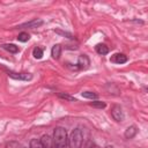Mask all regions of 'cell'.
Segmentation results:
<instances>
[{
    "label": "cell",
    "instance_id": "cell-4",
    "mask_svg": "<svg viewBox=\"0 0 148 148\" xmlns=\"http://www.w3.org/2000/svg\"><path fill=\"white\" fill-rule=\"evenodd\" d=\"M89 64H90L89 58H88L86 54H81V56L79 57V59H77V65H76V67H77V69H86V68L89 66Z\"/></svg>",
    "mask_w": 148,
    "mask_h": 148
},
{
    "label": "cell",
    "instance_id": "cell-16",
    "mask_svg": "<svg viewBox=\"0 0 148 148\" xmlns=\"http://www.w3.org/2000/svg\"><path fill=\"white\" fill-rule=\"evenodd\" d=\"M29 38H30V36L27 34V32H21L18 36H17V39L20 40V42H28L29 40Z\"/></svg>",
    "mask_w": 148,
    "mask_h": 148
},
{
    "label": "cell",
    "instance_id": "cell-9",
    "mask_svg": "<svg viewBox=\"0 0 148 148\" xmlns=\"http://www.w3.org/2000/svg\"><path fill=\"white\" fill-rule=\"evenodd\" d=\"M51 54H52V57L54 59H58L60 57V54H61V46L59 44H56L51 50Z\"/></svg>",
    "mask_w": 148,
    "mask_h": 148
},
{
    "label": "cell",
    "instance_id": "cell-1",
    "mask_svg": "<svg viewBox=\"0 0 148 148\" xmlns=\"http://www.w3.org/2000/svg\"><path fill=\"white\" fill-rule=\"evenodd\" d=\"M53 148H68L67 132L64 127H57L53 133Z\"/></svg>",
    "mask_w": 148,
    "mask_h": 148
},
{
    "label": "cell",
    "instance_id": "cell-10",
    "mask_svg": "<svg viewBox=\"0 0 148 148\" xmlns=\"http://www.w3.org/2000/svg\"><path fill=\"white\" fill-rule=\"evenodd\" d=\"M9 75L13 76V77H15V79H20V80H30L31 79V75L29 73H20L18 75H15L14 73L10 72Z\"/></svg>",
    "mask_w": 148,
    "mask_h": 148
},
{
    "label": "cell",
    "instance_id": "cell-19",
    "mask_svg": "<svg viewBox=\"0 0 148 148\" xmlns=\"http://www.w3.org/2000/svg\"><path fill=\"white\" fill-rule=\"evenodd\" d=\"M59 97H61V98H65V99H69V101H75V98H74V97H71V96H68V95H65V94H59Z\"/></svg>",
    "mask_w": 148,
    "mask_h": 148
},
{
    "label": "cell",
    "instance_id": "cell-2",
    "mask_svg": "<svg viewBox=\"0 0 148 148\" xmlns=\"http://www.w3.org/2000/svg\"><path fill=\"white\" fill-rule=\"evenodd\" d=\"M82 142H83V134H82V131L80 128H75L72 133H71V136L68 139V143L72 148H81L82 146Z\"/></svg>",
    "mask_w": 148,
    "mask_h": 148
},
{
    "label": "cell",
    "instance_id": "cell-11",
    "mask_svg": "<svg viewBox=\"0 0 148 148\" xmlns=\"http://www.w3.org/2000/svg\"><path fill=\"white\" fill-rule=\"evenodd\" d=\"M2 46H3V49L7 50L8 52H12V53L18 52V47H17L16 45H14V44H3Z\"/></svg>",
    "mask_w": 148,
    "mask_h": 148
},
{
    "label": "cell",
    "instance_id": "cell-12",
    "mask_svg": "<svg viewBox=\"0 0 148 148\" xmlns=\"http://www.w3.org/2000/svg\"><path fill=\"white\" fill-rule=\"evenodd\" d=\"M32 56L36 58V59H40L43 57V49L40 47H35L34 51H32Z\"/></svg>",
    "mask_w": 148,
    "mask_h": 148
},
{
    "label": "cell",
    "instance_id": "cell-15",
    "mask_svg": "<svg viewBox=\"0 0 148 148\" xmlns=\"http://www.w3.org/2000/svg\"><path fill=\"white\" fill-rule=\"evenodd\" d=\"M82 96L86 97V98H89V99H95V98H97V94L91 92V91H83V92H82Z\"/></svg>",
    "mask_w": 148,
    "mask_h": 148
},
{
    "label": "cell",
    "instance_id": "cell-6",
    "mask_svg": "<svg viewBox=\"0 0 148 148\" xmlns=\"http://www.w3.org/2000/svg\"><path fill=\"white\" fill-rule=\"evenodd\" d=\"M40 142L44 148H53V140L49 135H43L40 139Z\"/></svg>",
    "mask_w": 148,
    "mask_h": 148
},
{
    "label": "cell",
    "instance_id": "cell-5",
    "mask_svg": "<svg viewBox=\"0 0 148 148\" xmlns=\"http://www.w3.org/2000/svg\"><path fill=\"white\" fill-rule=\"evenodd\" d=\"M111 61L114 64H125L127 61V57L123 53H116L111 57Z\"/></svg>",
    "mask_w": 148,
    "mask_h": 148
},
{
    "label": "cell",
    "instance_id": "cell-18",
    "mask_svg": "<svg viewBox=\"0 0 148 148\" xmlns=\"http://www.w3.org/2000/svg\"><path fill=\"white\" fill-rule=\"evenodd\" d=\"M86 148H101L98 145H96L94 141H89L88 143H87V146H86Z\"/></svg>",
    "mask_w": 148,
    "mask_h": 148
},
{
    "label": "cell",
    "instance_id": "cell-3",
    "mask_svg": "<svg viewBox=\"0 0 148 148\" xmlns=\"http://www.w3.org/2000/svg\"><path fill=\"white\" fill-rule=\"evenodd\" d=\"M111 116H112V118H113L116 121H121L123 118H124L121 108H120L119 105H113L112 109H111Z\"/></svg>",
    "mask_w": 148,
    "mask_h": 148
},
{
    "label": "cell",
    "instance_id": "cell-7",
    "mask_svg": "<svg viewBox=\"0 0 148 148\" xmlns=\"http://www.w3.org/2000/svg\"><path fill=\"white\" fill-rule=\"evenodd\" d=\"M138 133V130L135 126H130L127 127V130L125 131V138L126 139H132L135 136V134Z\"/></svg>",
    "mask_w": 148,
    "mask_h": 148
},
{
    "label": "cell",
    "instance_id": "cell-8",
    "mask_svg": "<svg viewBox=\"0 0 148 148\" xmlns=\"http://www.w3.org/2000/svg\"><path fill=\"white\" fill-rule=\"evenodd\" d=\"M96 52L101 56H104V54H108L109 53V47L104 44H97L96 45Z\"/></svg>",
    "mask_w": 148,
    "mask_h": 148
},
{
    "label": "cell",
    "instance_id": "cell-17",
    "mask_svg": "<svg viewBox=\"0 0 148 148\" xmlns=\"http://www.w3.org/2000/svg\"><path fill=\"white\" fill-rule=\"evenodd\" d=\"M91 106L102 109V108H105V103H104V102H98V101H96V102H92V103H91Z\"/></svg>",
    "mask_w": 148,
    "mask_h": 148
},
{
    "label": "cell",
    "instance_id": "cell-13",
    "mask_svg": "<svg viewBox=\"0 0 148 148\" xmlns=\"http://www.w3.org/2000/svg\"><path fill=\"white\" fill-rule=\"evenodd\" d=\"M30 148H44L40 140H37V139H32L30 141Z\"/></svg>",
    "mask_w": 148,
    "mask_h": 148
},
{
    "label": "cell",
    "instance_id": "cell-14",
    "mask_svg": "<svg viewBox=\"0 0 148 148\" xmlns=\"http://www.w3.org/2000/svg\"><path fill=\"white\" fill-rule=\"evenodd\" d=\"M42 24H43V21H40V20H34V21L24 24L23 27H34V28H37L38 25H42Z\"/></svg>",
    "mask_w": 148,
    "mask_h": 148
},
{
    "label": "cell",
    "instance_id": "cell-20",
    "mask_svg": "<svg viewBox=\"0 0 148 148\" xmlns=\"http://www.w3.org/2000/svg\"><path fill=\"white\" fill-rule=\"evenodd\" d=\"M105 148H113L112 146H108V147H105Z\"/></svg>",
    "mask_w": 148,
    "mask_h": 148
}]
</instances>
